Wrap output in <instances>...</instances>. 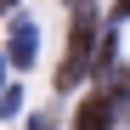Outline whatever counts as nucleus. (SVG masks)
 Instances as JSON below:
<instances>
[{"label":"nucleus","mask_w":130,"mask_h":130,"mask_svg":"<svg viewBox=\"0 0 130 130\" xmlns=\"http://www.w3.org/2000/svg\"><path fill=\"white\" fill-rule=\"evenodd\" d=\"M91 51H96V6H74L68 51H62V68H57V91H74L79 85V74L91 68Z\"/></svg>","instance_id":"obj_1"},{"label":"nucleus","mask_w":130,"mask_h":130,"mask_svg":"<svg viewBox=\"0 0 130 130\" xmlns=\"http://www.w3.org/2000/svg\"><path fill=\"white\" fill-rule=\"evenodd\" d=\"M17 68H28V62L40 57V17H28V11H17L11 17V51H6Z\"/></svg>","instance_id":"obj_2"},{"label":"nucleus","mask_w":130,"mask_h":130,"mask_svg":"<svg viewBox=\"0 0 130 130\" xmlns=\"http://www.w3.org/2000/svg\"><path fill=\"white\" fill-rule=\"evenodd\" d=\"M74 130H113V102L102 91H85L79 113H74Z\"/></svg>","instance_id":"obj_3"},{"label":"nucleus","mask_w":130,"mask_h":130,"mask_svg":"<svg viewBox=\"0 0 130 130\" xmlns=\"http://www.w3.org/2000/svg\"><path fill=\"white\" fill-rule=\"evenodd\" d=\"M102 96L113 102V107H119V102H130V68H124V62H119L113 74H107V85H102Z\"/></svg>","instance_id":"obj_4"},{"label":"nucleus","mask_w":130,"mask_h":130,"mask_svg":"<svg viewBox=\"0 0 130 130\" xmlns=\"http://www.w3.org/2000/svg\"><path fill=\"white\" fill-rule=\"evenodd\" d=\"M17 107H23V91L17 85H0V119H11Z\"/></svg>","instance_id":"obj_5"},{"label":"nucleus","mask_w":130,"mask_h":130,"mask_svg":"<svg viewBox=\"0 0 130 130\" xmlns=\"http://www.w3.org/2000/svg\"><path fill=\"white\" fill-rule=\"evenodd\" d=\"M124 17H130V0H119V6H113V23H124Z\"/></svg>","instance_id":"obj_6"},{"label":"nucleus","mask_w":130,"mask_h":130,"mask_svg":"<svg viewBox=\"0 0 130 130\" xmlns=\"http://www.w3.org/2000/svg\"><path fill=\"white\" fill-rule=\"evenodd\" d=\"M11 6H17V0H0V11H11Z\"/></svg>","instance_id":"obj_7"},{"label":"nucleus","mask_w":130,"mask_h":130,"mask_svg":"<svg viewBox=\"0 0 130 130\" xmlns=\"http://www.w3.org/2000/svg\"><path fill=\"white\" fill-rule=\"evenodd\" d=\"M68 6H91V0H68Z\"/></svg>","instance_id":"obj_8"}]
</instances>
